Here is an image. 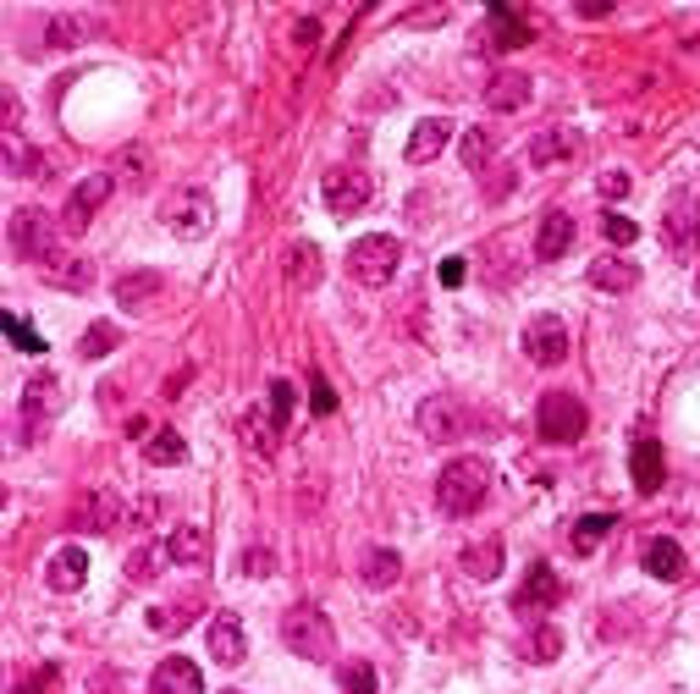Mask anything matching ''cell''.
Returning a JSON list of instances; mask_svg holds the SVG:
<instances>
[{
  "label": "cell",
  "mask_w": 700,
  "mask_h": 694,
  "mask_svg": "<svg viewBox=\"0 0 700 694\" xmlns=\"http://www.w3.org/2000/svg\"><path fill=\"white\" fill-rule=\"evenodd\" d=\"M491 491V463L486 457H452L441 474H436V507L447 519H469Z\"/></svg>",
  "instance_id": "1"
},
{
  "label": "cell",
  "mask_w": 700,
  "mask_h": 694,
  "mask_svg": "<svg viewBox=\"0 0 700 694\" xmlns=\"http://www.w3.org/2000/svg\"><path fill=\"white\" fill-rule=\"evenodd\" d=\"M281 640H287V651L303 656V662H331V656H337V628H331V617H326L320 606H309V601H298V606L281 617Z\"/></svg>",
  "instance_id": "2"
},
{
  "label": "cell",
  "mask_w": 700,
  "mask_h": 694,
  "mask_svg": "<svg viewBox=\"0 0 700 694\" xmlns=\"http://www.w3.org/2000/svg\"><path fill=\"white\" fill-rule=\"evenodd\" d=\"M160 227H166L171 238H182V243H199V238H210V227H216V199H210L204 188H177V193H166V204H160Z\"/></svg>",
  "instance_id": "3"
},
{
  "label": "cell",
  "mask_w": 700,
  "mask_h": 694,
  "mask_svg": "<svg viewBox=\"0 0 700 694\" xmlns=\"http://www.w3.org/2000/svg\"><path fill=\"white\" fill-rule=\"evenodd\" d=\"M398 265H403V243L387 238V232H370V238H359L348 249V276L359 286H387L398 276Z\"/></svg>",
  "instance_id": "4"
},
{
  "label": "cell",
  "mask_w": 700,
  "mask_h": 694,
  "mask_svg": "<svg viewBox=\"0 0 700 694\" xmlns=\"http://www.w3.org/2000/svg\"><path fill=\"white\" fill-rule=\"evenodd\" d=\"M11 254L28 260V265H39V271L61 254V243H56V221H50L39 204H28V210L11 215Z\"/></svg>",
  "instance_id": "5"
},
{
  "label": "cell",
  "mask_w": 700,
  "mask_h": 694,
  "mask_svg": "<svg viewBox=\"0 0 700 694\" xmlns=\"http://www.w3.org/2000/svg\"><path fill=\"white\" fill-rule=\"evenodd\" d=\"M584 424H590V414H584V403H579L573 392H547L541 409H536V430H541V441H552V446L579 441Z\"/></svg>",
  "instance_id": "6"
},
{
  "label": "cell",
  "mask_w": 700,
  "mask_h": 694,
  "mask_svg": "<svg viewBox=\"0 0 700 694\" xmlns=\"http://www.w3.org/2000/svg\"><path fill=\"white\" fill-rule=\"evenodd\" d=\"M370 193H376V182H370V171H359V165H337V171H326L320 177V199H326V210L331 215H359L364 204H370Z\"/></svg>",
  "instance_id": "7"
},
{
  "label": "cell",
  "mask_w": 700,
  "mask_h": 694,
  "mask_svg": "<svg viewBox=\"0 0 700 694\" xmlns=\"http://www.w3.org/2000/svg\"><path fill=\"white\" fill-rule=\"evenodd\" d=\"M662 238H668L673 254H690V243L700 238V193L679 188V193L668 199V210H662Z\"/></svg>",
  "instance_id": "8"
},
{
  "label": "cell",
  "mask_w": 700,
  "mask_h": 694,
  "mask_svg": "<svg viewBox=\"0 0 700 694\" xmlns=\"http://www.w3.org/2000/svg\"><path fill=\"white\" fill-rule=\"evenodd\" d=\"M72 524H78L83 535H111V530H122V524H128V507H122V496H117V491H89V496H78Z\"/></svg>",
  "instance_id": "9"
},
{
  "label": "cell",
  "mask_w": 700,
  "mask_h": 694,
  "mask_svg": "<svg viewBox=\"0 0 700 694\" xmlns=\"http://www.w3.org/2000/svg\"><path fill=\"white\" fill-rule=\"evenodd\" d=\"M558 601H562V579L547 567V562H536V567L524 573L519 595H513V612H519V617H541V612H552Z\"/></svg>",
  "instance_id": "10"
},
{
  "label": "cell",
  "mask_w": 700,
  "mask_h": 694,
  "mask_svg": "<svg viewBox=\"0 0 700 694\" xmlns=\"http://www.w3.org/2000/svg\"><path fill=\"white\" fill-rule=\"evenodd\" d=\"M524 353H530L541 370L562 364V359H568V325H562L558 314H536L530 331H524Z\"/></svg>",
  "instance_id": "11"
},
{
  "label": "cell",
  "mask_w": 700,
  "mask_h": 694,
  "mask_svg": "<svg viewBox=\"0 0 700 694\" xmlns=\"http://www.w3.org/2000/svg\"><path fill=\"white\" fill-rule=\"evenodd\" d=\"M56 409H61V381L56 375H33L28 381V392H22V419H28V441H39L44 435V424L56 419Z\"/></svg>",
  "instance_id": "12"
},
{
  "label": "cell",
  "mask_w": 700,
  "mask_h": 694,
  "mask_svg": "<svg viewBox=\"0 0 700 694\" xmlns=\"http://www.w3.org/2000/svg\"><path fill=\"white\" fill-rule=\"evenodd\" d=\"M243 656H249V640H243L238 612H216L210 617V662L216 667H243Z\"/></svg>",
  "instance_id": "13"
},
{
  "label": "cell",
  "mask_w": 700,
  "mask_h": 694,
  "mask_svg": "<svg viewBox=\"0 0 700 694\" xmlns=\"http://www.w3.org/2000/svg\"><path fill=\"white\" fill-rule=\"evenodd\" d=\"M420 430L430 435V441H458V435L469 430V414H463L458 398H424L420 403Z\"/></svg>",
  "instance_id": "14"
},
{
  "label": "cell",
  "mask_w": 700,
  "mask_h": 694,
  "mask_svg": "<svg viewBox=\"0 0 700 694\" xmlns=\"http://www.w3.org/2000/svg\"><path fill=\"white\" fill-rule=\"evenodd\" d=\"M106 199H111V177H83V182H78V193H72V199H67V210H61V227L78 238V232L94 221V210H100Z\"/></svg>",
  "instance_id": "15"
},
{
  "label": "cell",
  "mask_w": 700,
  "mask_h": 694,
  "mask_svg": "<svg viewBox=\"0 0 700 694\" xmlns=\"http://www.w3.org/2000/svg\"><path fill=\"white\" fill-rule=\"evenodd\" d=\"M629 474H634V491H640V496L662 491V480H668V452H662V441L640 435L634 452H629Z\"/></svg>",
  "instance_id": "16"
},
{
  "label": "cell",
  "mask_w": 700,
  "mask_h": 694,
  "mask_svg": "<svg viewBox=\"0 0 700 694\" xmlns=\"http://www.w3.org/2000/svg\"><path fill=\"white\" fill-rule=\"evenodd\" d=\"M83 579H89V552H83V546H61V552H50V562H44V584H50L56 595H78Z\"/></svg>",
  "instance_id": "17"
},
{
  "label": "cell",
  "mask_w": 700,
  "mask_h": 694,
  "mask_svg": "<svg viewBox=\"0 0 700 694\" xmlns=\"http://www.w3.org/2000/svg\"><path fill=\"white\" fill-rule=\"evenodd\" d=\"M149 694H204V673L188 656H166L149 678Z\"/></svg>",
  "instance_id": "18"
},
{
  "label": "cell",
  "mask_w": 700,
  "mask_h": 694,
  "mask_svg": "<svg viewBox=\"0 0 700 694\" xmlns=\"http://www.w3.org/2000/svg\"><path fill=\"white\" fill-rule=\"evenodd\" d=\"M640 562H646V573H651V579H662V584H679V579H684V567H690V562H684V546H679V541H668V535L646 541V546H640Z\"/></svg>",
  "instance_id": "19"
},
{
  "label": "cell",
  "mask_w": 700,
  "mask_h": 694,
  "mask_svg": "<svg viewBox=\"0 0 700 694\" xmlns=\"http://www.w3.org/2000/svg\"><path fill=\"white\" fill-rule=\"evenodd\" d=\"M530 94H536V83H530L524 72H513V67L497 72V78L486 83V105H491V111H524Z\"/></svg>",
  "instance_id": "20"
},
{
  "label": "cell",
  "mask_w": 700,
  "mask_h": 694,
  "mask_svg": "<svg viewBox=\"0 0 700 694\" xmlns=\"http://www.w3.org/2000/svg\"><path fill=\"white\" fill-rule=\"evenodd\" d=\"M573 249V215L568 210H547L541 232H536V260H562Z\"/></svg>",
  "instance_id": "21"
},
{
  "label": "cell",
  "mask_w": 700,
  "mask_h": 694,
  "mask_svg": "<svg viewBox=\"0 0 700 694\" xmlns=\"http://www.w3.org/2000/svg\"><path fill=\"white\" fill-rule=\"evenodd\" d=\"M590 286H596V292H634V286H640V265L623 260V254H601V260L590 265Z\"/></svg>",
  "instance_id": "22"
},
{
  "label": "cell",
  "mask_w": 700,
  "mask_h": 694,
  "mask_svg": "<svg viewBox=\"0 0 700 694\" xmlns=\"http://www.w3.org/2000/svg\"><path fill=\"white\" fill-rule=\"evenodd\" d=\"M359 579H364L370 590H392V584L403 579V556L392 552V546H370L364 562H359Z\"/></svg>",
  "instance_id": "23"
},
{
  "label": "cell",
  "mask_w": 700,
  "mask_h": 694,
  "mask_svg": "<svg viewBox=\"0 0 700 694\" xmlns=\"http://www.w3.org/2000/svg\"><path fill=\"white\" fill-rule=\"evenodd\" d=\"M447 139H452V122H447V117H424L420 128L409 133V160H414V165L436 160V154L447 149Z\"/></svg>",
  "instance_id": "24"
},
{
  "label": "cell",
  "mask_w": 700,
  "mask_h": 694,
  "mask_svg": "<svg viewBox=\"0 0 700 694\" xmlns=\"http://www.w3.org/2000/svg\"><path fill=\"white\" fill-rule=\"evenodd\" d=\"M160 292H166V276L160 271H128V276L117 281V303L122 309H149Z\"/></svg>",
  "instance_id": "25"
},
{
  "label": "cell",
  "mask_w": 700,
  "mask_h": 694,
  "mask_svg": "<svg viewBox=\"0 0 700 694\" xmlns=\"http://www.w3.org/2000/svg\"><path fill=\"white\" fill-rule=\"evenodd\" d=\"M579 154V133L573 128H547V133H536L530 143V160L536 165H558V160H573Z\"/></svg>",
  "instance_id": "26"
},
{
  "label": "cell",
  "mask_w": 700,
  "mask_h": 694,
  "mask_svg": "<svg viewBox=\"0 0 700 694\" xmlns=\"http://www.w3.org/2000/svg\"><path fill=\"white\" fill-rule=\"evenodd\" d=\"M44 276L56 281L61 292H89L94 271H89V260H78V254H67V249H61V254H56V260L44 265Z\"/></svg>",
  "instance_id": "27"
},
{
  "label": "cell",
  "mask_w": 700,
  "mask_h": 694,
  "mask_svg": "<svg viewBox=\"0 0 700 694\" xmlns=\"http://www.w3.org/2000/svg\"><path fill=\"white\" fill-rule=\"evenodd\" d=\"M287 281H292L298 292L320 286V249H314V243H292V249H287Z\"/></svg>",
  "instance_id": "28"
},
{
  "label": "cell",
  "mask_w": 700,
  "mask_h": 694,
  "mask_svg": "<svg viewBox=\"0 0 700 694\" xmlns=\"http://www.w3.org/2000/svg\"><path fill=\"white\" fill-rule=\"evenodd\" d=\"M166 552L171 562H182V567H199L204 552H210V541H204V530H193V524H177L171 535H166Z\"/></svg>",
  "instance_id": "29"
},
{
  "label": "cell",
  "mask_w": 700,
  "mask_h": 694,
  "mask_svg": "<svg viewBox=\"0 0 700 694\" xmlns=\"http://www.w3.org/2000/svg\"><path fill=\"white\" fill-rule=\"evenodd\" d=\"M463 573L480 579V584H491V579L502 573V541H474V546H463Z\"/></svg>",
  "instance_id": "30"
},
{
  "label": "cell",
  "mask_w": 700,
  "mask_h": 694,
  "mask_svg": "<svg viewBox=\"0 0 700 694\" xmlns=\"http://www.w3.org/2000/svg\"><path fill=\"white\" fill-rule=\"evenodd\" d=\"M530 44V22H519L508 6H491V50H513Z\"/></svg>",
  "instance_id": "31"
},
{
  "label": "cell",
  "mask_w": 700,
  "mask_h": 694,
  "mask_svg": "<svg viewBox=\"0 0 700 694\" xmlns=\"http://www.w3.org/2000/svg\"><path fill=\"white\" fill-rule=\"evenodd\" d=\"M143 457H149V463H160V469H177V463L188 457V441L166 424V430H154V435L143 441Z\"/></svg>",
  "instance_id": "32"
},
{
  "label": "cell",
  "mask_w": 700,
  "mask_h": 694,
  "mask_svg": "<svg viewBox=\"0 0 700 694\" xmlns=\"http://www.w3.org/2000/svg\"><path fill=\"white\" fill-rule=\"evenodd\" d=\"M519 651H524V662H558L562 656V628L558 623H536V628L524 634Z\"/></svg>",
  "instance_id": "33"
},
{
  "label": "cell",
  "mask_w": 700,
  "mask_h": 694,
  "mask_svg": "<svg viewBox=\"0 0 700 694\" xmlns=\"http://www.w3.org/2000/svg\"><path fill=\"white\" fill-rule=\"evenodd\" d=\"M117 342H122V331L111 320H94L83 331V342H78V359H106V353H117Z\"/></svg>",
  "instance_id": "34"
},
{
  "label": "cell",
  "mask_w": 700,
  "mask_h": 694,
  "mask_svg": "<svg viewBox=\"0 0 700 694\" xmlns=\"http://www.w3.org/2000/svg\"><path fill=\"white\" fill-rule=\"evenodd\" d=\"M238 430H243V441H249V446H254V452H260V457H271V452H277V419L271 414H243V424H238Z\"/></svg>",
  "instance_id": "35"
},
{
  "label": "cell",
  "mask_w": 700,
  "mask_h": 694,
  "mask_svg": "<svg viewBox=\"0 0 700 694\" xmlns=\"http://www.w3.org/2000/svg\"><path fill=\"white\" fill-rule=\"evenodd\" d=\"M607 530H612V513H584V519L573 524V552L590 556L601 541H607Z\"/></svg>",
  "instance_id": "36"
},
{
  "label": "cell",
  "mask_w": 700,
  "mask_h": 694,
  "mask_svg": "<svg viewBox=\"0 0 700 694\" xmlns=\"http://www.w3.org/2000/svg\"><path fill=\"white\" fill-rule=\"evenodd\" d=\"M491 154H497V133H491V128H469V133H463V165H469V171H486Z\"/></svg>",
  "instance_id": "37"
},
{
  "label": "cell",
  "mask_w": 700,
  "mask_h": 694,
  "mask_svg": "<svg viewBox=\"0 0 700 694\" xmlns=\"http://www.w3.org/2000/svg\"><path fill=\"white\" fill-rule=\"evenodd\" d=\"M166 562H171V552H166V546H139V552L128 556V579H133V584H149V579L166 567Z\"/></svg>",
  "instance_id": "38"
},
{
  "label": "cell",
  "mask_w": 700,
  "mask_h": 694,
  "mask_svg": "<svg viewBox=\"0 0 700 694\" xmlns=\"http://www.w3.org/2000/svg\"><path fill=\"white\" fill-rule=\"evenodd\" d=\"M89 39V22H78V17H56L50 28H44V44L50 50H72V44H83Z\"/></svg>",
  "instance_id": "39"
},
{
  "label": "cell",
  "mask_w": 700,
  "mask_h": 694,
  "mask_svg": "<svg viewBox=\"0 0 700 694\" xmlns=\"http://www.w3.org/2000/svg\"><path fill=\"white\" fill-rule=\"evenodd\" d=\"M337 684H342V694H376V667L370 662H342Z\"/></svg>",
  "instance_id": "40"
},
{
  "label": "cell",
  "mask_w": 700,
  "mask_h": 694,
  "mask_svg": "<svg viewBox=\"0 0 700 694\" xmlns=\"http://www.w3.org/2000/svg\"><path fill=\"white\" fill-rule=\"evenodd\" d=\"M6 171H11V177H50V160H44L39 149H17V143H11Z\"/></svg>",
  "instance_id": "41"
},
{
  "label": "cell",
  "mask_w": 700,
  "mask_h": 694,
  "mask_svg": "<svg viewBox=\"0 0 700 694\" xmlns=\"http://www.w3.org/2000/svg\"><path fill=\"white\" fill-rule=\"evenodd\" d=\"M601 232H607V243H618V249H629V243L640 238V227H634L629 215H618V210H607V215H601Z\"/></svg>",
  "instance_id": "42"
},
{
  "label": "cell",
  "mask_w": 700,
  "mask_h": 694,
  "mask_svg": "<svg viewBox=\"0 0 700 694\" xmlns=\"http://www.w3.org/2000/svg\"><path fill=\"white\" fill-rule=\"evenodd\" d=\"M149 628L154 634H182L188 628V606H154L149 612Z\"/></svg>",
  "instance_id": "43"
},
{
  "label": "cell",
  "mask_w": 700,
  "mask_h": 694,
  "mask_svg": "<svg viewBox=\"0 0 700 694\" xmlns=\"http://www.w3.org/2000/svg\"><path fill=\"white\" fill-rule=\"evenodd\" d=\"M6 336H11V342H17L22 353H44V336H39L33 325H22L17 314H6Z\"/></svg>",
  "instance_id": "44"
},
{
  "label": "cell",
  "mask_w": 700,
  "mask_h": 694,
  "mask_svg": "<svg viewBox=\"0 0 700 694\" xmlns=\"http://www.w3.org/2000/svg\"><path fill=\"white\" fill-rule=\"evenodd\" d=\"M309 403H314V414H337V392H331V381L320 370L309 375Z\"/></svg>",
  "instance_id": "45"
},
{
  "label": "cell",
  "mask_w": 700,
  "mask_h": 694,
  "mask_svg": "<svg viewBox=\"0 0 700 694\" xmlns=\"http://www.w3.org/2000/svg\"><path fill=\"white\" fill-rule=\"evenodd\" d=\"M271 419H277V430H287V419H292V386L287 381H271Z\"/></svg>",
  "instance_id": "46"
},
{
  "label": "cell",
  "mask_w": 700,
  "mask_h": 694,
  "mask_svg": "<svg viewBox=\"0 0 700 694\" xmlns=\"http://www.w3.org/2000/svg\"><path fill=\"white\" fill-rule=\"evenodd\" d=\"M271 567H277V556L266 552V546H249V552H243V573H249V579H271Z\"/></svg>",
  "instance_id": "47"
},
{
  "label": "cell",
  "mask_w": 700,
  "mask_h": 694,
  "mask_svg": "<svg viewBox=\"0 0 700 694\" xmlns=\"http://www.w3.org/2000/svg\"><path fill=\"white\" fill-rule=\"evenodd\" d=\"M629 193V171H601V199H623Z\"/></svg>",
  "instance_id": "48"
},
{
  "label": "cell",
  "mask_w": 700,
  "mask_h": 694,
  "mask_svg": "<svg viewBox=\"0 0 700 694\" xmlns=\"http://www.w3.org/2000/svg\"><path fill=\"white\" fill-rule=\"evenodd\" d=\"M463 276H469V260H441V286H463Z\"/></svg>",
  "instance_id": "49"
},
{
  "label": "cell",
  "mask_w": 700,
  "mask_h": 694,
  "mask_svg": "<svg viewBox=\"0 0 700 694\" xmlns=\"http://www.w3.org/2000/svg\"><path fill=\"white\" fill-rule=\"evenodd\" d=\"M17 694H56V667H39V678H28Z\"/></svg>",
  "instance_id": "50"
},
{
  "label": "cell",
  "mask_w": 700,
  "mask_h": 694,
  "mask_svg": "<svg viewBox=\"0 0 700 694\" xmlns=\"http://www.w3.org/2000/svg\"><path fill=\"white\" fill-rule=\"evenodd\" d=\"M696 298H700V271H696Z\"/></svg>",
  "instance_id": "51"
},
{
  "label": "cell",
  "mask_w": 700,
  "mask_h": 694,
  "mask_svg": "<svg viewBox=\"0 0 700 694\" xmlns=\"http://www.w3.org/2000/svg\"><path fill=\"white\" fill-rule=\"evenodd\" d=\"M227 694H238V690H227Z\"/></svg>",
  "instance_id": "52"
}]
</instances>
